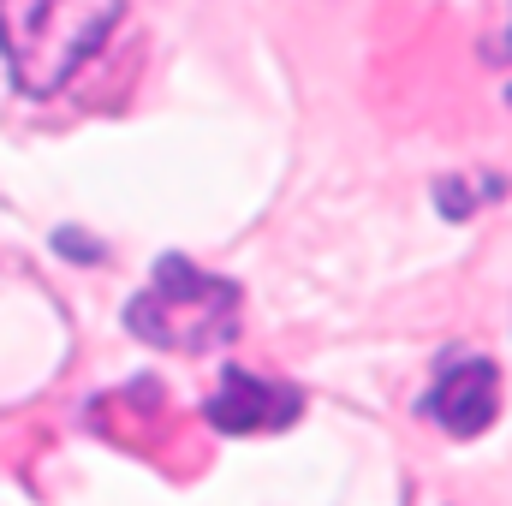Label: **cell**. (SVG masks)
<instances>
[{"instance_id":"2","label":"cell","mask_w":512,"mask_h":506,"mask_svg":"<svg viewBox=\"0 0 512 506\" xmlns=\"http://www.w3.org/2000/svg\"><path fill=\"white\" fill-rule=\"evenodd\" d=\"M126 328L167 352H215L239 334V286L185 256H161L155 280L126 304Z\"/></svg>"},{"instance_id":"1","label":"cell","mask_w":512,"mask_h":506,"mask_svg":"<svg viewBox=\"0 0 512 506\" xmlns=\"http://www.w3.org/2000/svg\"><path fill=\"white\" fill-rule=\"evenodd\" d=\"M126 0H0V54L24 96H60L120 30Z\"/></svg>"},{"instance_id":"3","label":"cell","mask_w":512,"mask_h":506,"mask_svg":"<svg viewBox=\"0 0 512 506\" xmlns=\"http://www.w3.org/2000/svg\"><path fill=\"white\" fill-rule=\"evenodd\" d=\"M304 393L292 381H268L251 370H221V387L209 399V423L227 435H256V429H286L298 423Z\"/></svg>"},{"instance_id":"4","label":"cell","mask_w":512,"mask_h":506,"mask_svg":"<svg viewBox=\"0 0 512 506\" xmlns=\"http://www.w3.org/2000/svg\"><path fill=\"white\" fill-rule=\"evenodd\" d=\"M495 405H501V370H495L489 358L447 364V370L435 376V387H429V399H423V411H429L447 435H459V441L483 435V429L495 423Z\"/></svg>"}]
</instances>
